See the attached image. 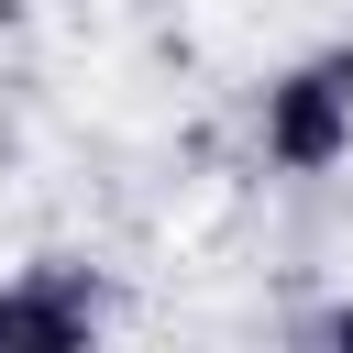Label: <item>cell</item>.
Returning <instances> with one entry per match:
<instances>
[{"instance_id":"1","label":"cell","mask_w":353,"mask_h":353,"mask_svg":"<svg viewBox=\"0 0 353 353\" xmlns=\"http://www.w3.org/2000/svg\"><path fill=\"white\" fill-rule=\"evenodd\" d=\"M353 143V55H309L287 88H265V154L276 165H331Z\"/></svg>"},{"instance_id":"2","label":"cell","mask_w":353,"mask_h":353,"mask_svg":"<svg viewBox=\"0 0 353 353\" xmlns=\"http://www.w3.org/2000/svg\"><path fill=\"white\" fill-rule=\"evenodd\" d=\"M99 320V298L88 287H66V276H44V287H11L0 298V342H77Z\"/></svg>"}]
</instances>
